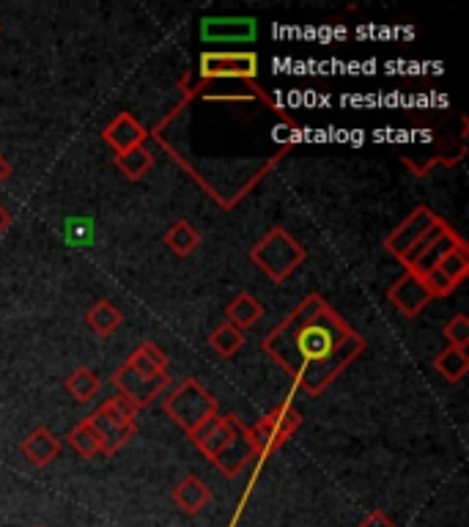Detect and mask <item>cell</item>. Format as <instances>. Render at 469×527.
Returning <instances> with one entry per match:
<instances>
[{"mask_svg":"<svg viewBox=\"0 0 469 527\" xmlns=\"http://www.w3.org/2000/svg\"><path fill=\"white\" fill-rule=\"evenodd\" d=\"M116 168L127 176L129 182H140L154 168V154L146 146H135L124 154H116Z\"/></svg>","mask_w":469,"mask_h":527,"instance_id":"44dd1931","label":"cell"},{"mask_svg":"<svg viewBox=\"0 0 469 527\" xmlns=\"http://www.w3.org/2000/svg\"><path fill=\"white\" fill-rule=\"evenodd\" d=\"M66 442L83 459H94L96 453H102V442H99V437H96V431L91 429L88 420H80L75 429L66 434Z\"/></svg>","mask_w":469,"mask_h":527,"instance_id":"603a6c76","label":"cell"},{"mask_svg":"<svg viewBox=\"0 0 469 527\" xmlns=\"http://www.w3.org/2000/svg\"><path fill=\"white\" fill-rule=\"evenodd\" d=\"M308 259L305 248L288 234L286 228L275 226L250 248V261L256 264L272 283H286Z\"/></svg>","mask_w":469,"mask_h":527,"instance_id":"3957f363","label":"cell"},{"mask_svg":"<svg viewBox=\"0 0 469 527\" xmlns=\"http://www.w3.org/2000/svg\"><path fill=\"white\" fill-rule=\"evenodd\" d=\"M302 426V415L291 401H283L280 407L269 412L267 418L258 420L256 426H247V440L253 448V456L258 462H264L267 456L280 451L288 442V437Z\"/></svg>","mask_w":469,"mask_h":527,"instance_id":"8992f818","label":"cell"},{"mask_svg":"<svg viewBox=\"0 0 469 527\" xmlns=\"http://www.w3.org/2000/svg\"><path fill=\"white\" fill-rule=\"evenodd\" d=\"M261 349L294 379V388L321 396L363 355L365 341L321 294H308L267 333Z\"/></svg>","mask_w":469,"mask_h":527,"instance_id":"6da1fadb","label":"cell"},{"mask_svg":"<svg viewBox=\"0 0 469 527\" xmlns=\"http://www.w3.org/2000/svg\"><path fill=\"white\" fill-rule=\"evenodd\" d=\"M448 231H450V226H448V223H445V220H442V217H439L437 223H434V226L428 228L426 234H423V237L417 239L415 245L409 248V253H406L404 259H401V264H404V267H412V264H415V261L420 259L423 253H426L428 245H431V242H437V239L442 237V234H448Z\"/></svg>","mask_w":469,"mask_h":527,"instance_id":"d4e9b609","label":"cell"},{"mask_svg":"<svg viewBox=\"0 0 469 527\" xmlns=\"http://www.w3.org/2000/svg\"><path fill=\"white\" fill-rule=\"evenodd\" d=\"M121 322H124V316H121V311L116 308V302L110 300L94 302L86 313L88 330L94 335H99V338H110V335L121 327Z\"/></svg>","mask_w":469,"mask_h":527,"instance_id":"e0dca14e","label":"cell"},{"mask_svg":"<svg viewBox=\"0 0 469 527\" xmlns=\"http://www.w3.org/2000/svg\"><path fill=\"white\" fill-rule=\"evenodd\" d=\"M469 275V253H467V242L461 239L456 248H450L439 264L431 272L423 275V283L431 297H448L450 291L456 289L459 283H464V278Z\"/></svg>","mask_w":469,"mask_h":527,"instance_id":"52a82bcc","label":"cell"},{"mask_svg":"<svg viewBox=\"0 0 469 527\" xmlns=\"http://www.w3.org/2000/svg\"><path fill=\"white\" fill-rule=\"evenodd\" d=\"M149 135L151 132L132 113H127V110H121L116 119L102 130V138H105L107 146L116 151V154H124V151L135 149V146H143Z\"/></svg>","mask_w":469,"mask_h":527,"instance_id":"7c38bea8","label":"cell"},{"mask_svg":"<svg viewBox=\"0 0 469 527\" xmlns=\"http://www.w3.org/2000/svg\"><path fill=\"white\" fill-rule=\"evenodd\" d=\"M437 220L439 217L434 215L428 206H417V209H412V212L406 215V220L401 226H395L393 231L387 234V239H384V250H387L393 259L401 261L406 253H409V248H412L417 239L423 237Z\"/></svg>","mask_w":469,"mask_h":527,"instance_id":"9c48e42d","label":"cell"},{"mask_svg":"<svg viewBox=\"0 0 469 527\" xmlns=\"http://www.w3.org/2000/svg\"><path fill=\"white\" fill-rule=\"evenodd\" d=\"M118 396L127 398L132 407L146 409L171 385V371H168V357L162 355L160 346L143 341V344L129 355L124 366L113 374Z\"/></svg>","mask_w":469,"mask_h":527,"instance_id":"7a4b0ae2","label":"cell"},{"mask_svg":"<svg viewBox=\"0 0 469 527\" xmlns=\"http://www.w3.org/2000/svg\"><path fill=\"white\" fill-rule=\"evenodd\" d=\"M357 527H398V525H395L387 514H382V511H371V514H368V517H365Z\"/></svg>","mask_w":469,"mask_h":527,"instance_id":"4316f807","label":"cell"},{"mask_svg":"<svg viewBox=\"0 0 469 527\" xmlns=\"http://www.w3.org/2000/svg\"><path fill=\"white\" fill-rule=\"evenodd\" d=\"M253 459L256 456H253V448H250V440H247V426L239 420L236 429L231 431V437L225 440L223 448L212 459V464L220 473L228 475V478H236Z\"/></svg>","mask_w":469,"mask_h":527,"instance_id":"8fae6325","label":"cell"},{"mask_svg":"<svg viewBox=\"0 0 469 527\" xmlns=\"http://www.w3.org/2000/svg\"><path fill=\"white\" fill-rule=\"evenodd\" d=\"M209 346H212L214 352L220 357H234L242 346H245V333L242 330H236L234 324H220V327H214L212 335H209Z\"/></svg>","mask_w":469,"mask_h":527,"instance_id":"cb8c5ba5","label":"cell"},{"mask_svg":"<svg viewBox=\"0 0 469 527\" xmlns=\"http://www.w3.org/2000/svg\"><path fill=\"white\" fill-rule=\"evenodd\" d=\"M162 242H165L176 256H182L184 259V256H190V253L198 250V245H201V234H198V228L192 226L190 220H176V223L165 231Z\"/></svg>","mask_w":469,"mask_h":527,"instance_id":"d6986e66","label":"cell"},{"mask_svg":"<svg viewBox=\"0 0 469 527\" xmlns=\"http://www.w3.org/2000/svg\"><path fill=\"white\" fill-rule=\"evenodd\" d=\"M434 371H437L445 382H450V385L461 382L469 371L467 346H448L445 352H439V355L434 357Z\"/></svg>","mask_w":469,"mask_h":527,"instance_id":"ac0fdd59","label":"cell"},{"mask_svg":"<svg viewBox=\"0 0 469 527\" xmlns=\"http://www.w3.org/2000/svg\"><path fill=\"white\" fill-rule=\"evenodd\" d=\"M459 242H461V237L453 231V228H450L448 234H442L437 242H431V245L426 248V253H423V256H420L412 267H406V272H412V275H417V278H423V275L437 267L439 259H442L450 248H456Z\"/></svg>","mask_w":469,"mask_h":527,"instance_id":"ffe728a7","label":"cell"},{"mask_svg":"<svg viewBox=\"0 0 469 527\" xmlns=\"http://www.w3.org/2000/svg\"><path fill=\"white\" fill-rule=\"evenodd\" d=\"M264 316V305L250 294V291H242V294H236L231 305L225 308V322L234 324L236 330H250L253 324L258 322Z\"/></svg>","mask_w":469,"mask_h":527,"instance_id":"2e32d148","label":"cell"},{"mask_svg":"<svg viewBox=\"0 0 469 527\" xmlns=\"http://www.w3.org/2000/svg\"><path fill=\"white\" fill-rule=\"evenodd\" d=\"M11 220H14V217H11L9 209L0 204V234H3V231H6V228L11 226Z\"/></svg>","mask_w":469,"mask_h":527,"instance_id":"83f0119b","label":"cell"},{"mask_svg":"<svg viewBox=\"0 0 469 527\" xmlns=\"http://www.w3.org/2000/svg\"><path fill=\"white\" fill-rule=\"evenodd\" d=\"M162 407H165V415L190 437L198 426L217 415V398L212 396V390L203 388L198 379L187 377L165 396Z\"/></svg>","mask_w":469,"mask_h":527,"instance_id":"277c9868","label":"cell"},{"mask_svg":"<svg viewBox=\"0 0 469 527\" xmlns=\"http://www.w3.org/2000/svg\"><path fill=\"white\" fill-rule=\"evenodd\" d=\"M442 335L448 346H467L469 344V319L464 313H456L445 327H442Z\"/></svg>","mask_w":469,"mask_h":527,"instance_id":"484cf974","label":"cell"},{"mask_svg":"<svg viewBox=\"0 0 469 527\" xmlns=\"http://www.w3.org/2000/svg\"><path fill=\"white\" fill-rule=\"evenodd\" d=\"M11 176V165H9V160H6V157H3V154H0V184L6 182V179H9Z\"/></svg>","mask_w":469,"mask_h":527,"instance_id":"f1b7e54d","label":"cell"},{"mask_svg":"<svg viewBox=\"0 0 469 527\" xmlns=\"http://www.w3.org/2000/svg\"><path fill=\"white\" fill-rule=\"evenodd\" d=\"M387 300H390V305H393L395 311L401 313L404 319H415V316L423 313V308H426L434 297L428 294L423 280L417 278V275H412V272H406L404 278L395 280L393 286H390Z\"/></svg>","mask_w":469,"mask_h":527,"instance_id":"30bf717a","label":"cell"},{"mask_svg":"<svg viewBox=\"0 0 469 527\" xmlns=\"http://www.w3.org/2000/svg\"><path fill=\"white\" fill-rule=\"evenodd\" d=\"M99 388H102V382H99V377L86 366L75 368L64 382L66 393L75 398V401H80V404H88V401L99 393Z\"/></svg>","mask_w":469,"mask_h":527,"instance_id":"7402d4cb","label":"cell"},{"mask_svg":"<svg viewBox=\"0 0 469 527\" xmlns=\"http://www.w3.org/2000/svg\"><path fill=\"white\" fill-rule=\"evenodd\" d=\"M171 497L182 514L195 517V514H201L203 508L212 503V489L203 484L198 475H184L182 481L173 486Z\"/></svg>","mask_w":469,"mask_h":527,"instance_id":"9a60e30c","label":"cell"},{"mask_svg":"<svg viewBox=\"0 0 469 527\" xmlns=\"http://www.w3.org/2000/svg\"><path fill=\"white\" fill-rule=\"evenodd\" d=\"M203 42H250L256 39V20L236 17V20H203Z\"/></svg>","mask_w":469,"mask_h":527,"instance_id":"4fadbf2b","label":"cell"},{"mask_svg":"<svg viewBox=\"0 0 469 527\" xmlns=\"http://www.w3.org/2000/svg\"><path fill=\"white\" fill-rule=\"evenodd\" d=\"M61 448H64V442L55 437L50 429H33L25 440H22L20 451L22 456L33 464V467H47V464H53L58 456H61Z\"/></svg>","mask_w":469,"mask_h":527,"instance_id":"5bb4252c","label":"cell"},{"mask_svg":"<svg viewBox=\"0 0 469 527\" xmlns=\"http://www.w3.org/2000/svg\"><path fill=\"white\" fill-rule=\"evenodd\" d=\"M135 418H138V409L116 393V396L102 401V407L96 409L94 415H88L86 420L102 442V453L116 456L138 434V420Z\"/></svg>","mask_w":469,"mask_h":527,"instance_id":"5b68a950","label":"cell"},{"mask_svg":"<svg viewBox=\"0 0 469 527\" xmlns=\"http://www.w3.org/2000/svg\"><path fill=\"white\" fill-rule=\"evenodd\" d=\"M258 77L256 53H203L201 80H245L253 83Z\"/></svg>","mask_w":469,"mask_h":527,"instance_id":"ba28073f","label":"cell"}]
</instances>
